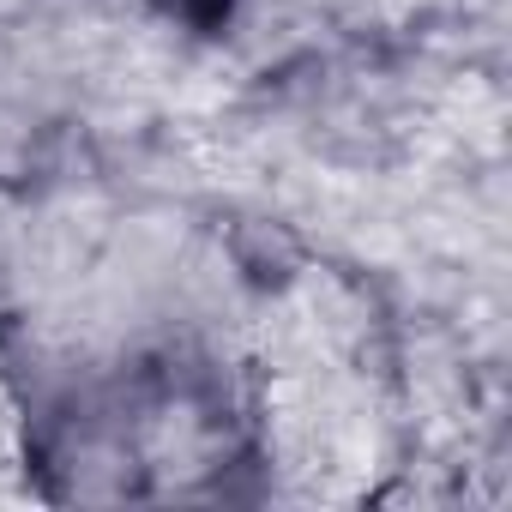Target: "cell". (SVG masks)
Returning <instances> with one entry per match:
<instances>
[{
  "label": "cell",
  "mask_w": 512,
  "mask_h": 512,
  "mask_svg": "<svg viewBox=\"0 0 512 512\" xmlns=\"http://www.w3.org/2000/svg\"><path fill=\"white\" fill-rule=\"evenodd\" d=\"M151 7H157L169 25H187V31H199V37H217V31H229V19H235V0H151Z\"/></svg>",
  "instance_id": "obj_1"
}]
</instances>
